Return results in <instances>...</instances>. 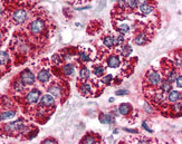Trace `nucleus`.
Instances as JSON below:
<instances>
[{
	"mask_svg": "<svg viewBox=\"0 0 182 144\" xmlns=\"http://www.w3.org/2000/svg\"><path fill=\"white\" fill-rule=\"evenodd\" d=\"M4 39V33H2V30L0 29V41H2Z\"/></svg>",
	"mask_w": 182,
	"mask_h": 144,
	"instance_id": "obj_40",
	"label": "nucleus"
},
{
	"mask_svg": "<svg viewBox=\"0 0 182 144\" xmlns=\"http://www.w3.org/2000/svg\"><path fill=\"white\" fill-rule=\"evenodd\" d=\"M115 94L118 95V96H123V95H127V94H129V90H116V92H115Z\"/></svg>",
	"mask_w": 182,
	"mask_h": 144,
	"instance_id": "obj_35",
	"label": "nucleus"
},
{
	"mask_svg": "<svg viewBox=\"0 0 182 144\" xmlns=\"http://www.w3.org/2000/svg\"><path fill=\"white\" fill-rule=\"evenodd\" d=\"M20 80H22V83L25 85H29V86H31V85L35 84L36 82V77L35 75H34V73L32 72H30L29 69H25L21 72L20 74Z\"/></svg>",
	"mask_w": 182,
	"mask_h": 144,
	"instance_id": "obj_6",
	"label": "nucleus"
},
{
	"mask_svg": "<svg viewBox=\"0 0 182 144\" xmlns=\"http://www.w3.org/2000/svg\"><path fill=\"white\" fill-rule=\"evenodd\" d=\"M10 57L7 51H0V67H5L9 64Z\"/></svg>",
	"mask_w": 182,
	"mask_h": 144,
	"instance_id": "obj_19",
	"label": "nucleus"
},
{
	"mask_svg": "<svg viewBox=\"0 0 182 144\" xmlns=\"http://www.w3.org/2000/svg\"><path fill=\"white\" fill-rule=\"evenodd\" d=\"M100 121L102 124H112L113 123V115L110 113H102L100 115Z\"/></svg>",
	"mask_w": 182,
	"mask_h": 144,
	"instance_id": "obj_18",
	"label": "nucleus"
},
{
	"mask_svg": "<svg viewBox=\"0 0 182 144\" xmlns=\"http://www.w3.org/2000/svg\"><path fill=\"white\" fill-rule=\"evenodd\" d=\"M162 80V77L160 73L154 68L150 69L147 73V84L150 85L151 87H157Z\"/></svg>",
	"mask_w": 182,
	"mask_h": 144,
	"instance_id": "obj_4",
	"label": "nucleus"
},
{
	"mask_svg": "<svg viewBox=\"0 0 182 144\" xmlns=\"http://www.w3.org/2000/svg\"><path fill=\"white\" fill-rule=\"evenodd\" d=\"M180 98H181V93L179 90H171L170 92H168V101L170 103H176Z\"/></svg>",
	"mask_w": 182,
	"mask_h": 144,
	"instance_id": "obj_16",
	"label": "nucleus"
},
{
	"mask_svg": "<svg viewBox=\"0 0 182 144\" xmlns=\"http://www.w3.org/2000/svg\"><path fill=\"white\" fill-rule=\"evenodd\" d=\"M124 4H125V8H129V9H136L139 7V2L137 0H124Z\"/></svg>",
	"mask_w": 182,
	"mask_h": 144,
	"instance_id": "obj_23",
	"label": "nucleus"
},
{
	"mask_svg": "<svg viewBox=\"0 0 182 144\" xmlns=\"http://www.w3.org/2000/svg\"><path fill=\"white\" fill-rule=\"evenodd\" d=\"M26 28H27L28 33H29L31 36L37 37V36H41L45 33L46 28H47V24H46V21L44 18L38 17V18H35V19L31 20Z\"/></svg>",
	"mask_w": 182,
	"mask_h": 144,
	"instance_id": "obj_3",
	"label": "nucleus"
},
{
	"mask_svg": "<svg viewBox=\"0 0 182 144\" xmlns=\"http://www.w3.org/2000/svg\"><path fill=\"white\" fill-rule=\"evenodd\" d=\"M56 142H57V141L54 139H47V140H44V141H43V143H56Z\"/></svg>",
	"mask_w": 182,
	"mask_h": 144,
	"instance_id": "obj_37",
	"label": "nucleus"
},
{
	"mask_svg": "<svg viewBox=\"0 0 182 144\" xmlns=\"http://www.w3.org/2000/svg\"><path fill=\"white\" fill-rule=\"evenodd\" d=\"M139 12L143 16H147L152 14L153 11H154V7L153 6H150L147 5V4H142V5H139Z\"/></svg>",
	"mask_w": 182,
	"mask_h": 144,
	"instance_id": "obj_12",
	"label": "nucleus"
},
{
	"mask_svg": "<svg viewBox=\"0 0 182 144\" xmlns=\"http://www.w3.org/2000/svg\"><path fill=\"white\" fill-rule=\"evenodd\" d=\"M26 90V85L22 83V80L19 78V80H14V83H12V90L17 93V94H21V93H24Z\"/></svg>",
	"mask_w": 182,
	"mask_h": 144,
	"instance_id": "obj_11",
	"label": "nucleus"
},
{
	"mask_svg": "<svg viewBox=\"0 0 182 144\" xmlns=\"http://www.w3.org/2000/svg\"><path fill=\"white\" fill-rule=\"evenodd\" d=\"M142 125H143V127H144V129L147 130V132H150V133H152V130L147 127V123H145V122H143V123H142Z\"/></svg>",
	"mask_w": 182,
	"mask_h": 144,
	"instance_id": "obj_38",
	"label": "nucleus"
},
{
	"mask_svg": "<svg viewBox=\"0 0 182 144\" xmlns=\"http://www.w3.org/2000/svg\"><path fill=\"white\" fill-rule=\"evenodd\" d=\"M121 51H122V55H123V56H125V57H129V56L132 54L133 49H132V47L130 45H123V46H122Z\"/></svg>",
	"mask_w": 182,
	"mask_h": 144,
	"instance_id": "obj_25",
	"label": "nucleus"
},
{
	"mask_svg": "<svg viewBox=\"0 0 182 144\" xmlns=\"http://www.w3.org/2000/svg\"><path fill=\"white\" fill-rule=\"evenodd\" d=\"M39 99H40V90L38 88L31 90L25 96V102L27 104H36L39 102Z\"/></svg>",
	"mask_w": 182,
	"mask_h": 144,
	"instance_id": "obj_5",
	"label": "nucleus"
},
{
	"mask_svg": "<svg viewBox=\"0 0 182 144\" xmlns=\"http://www.w3.org/2000/svg\"><path fill=\"white\" fill-rule=\"evenodd\" d=\"M181 80H182L181 74L178 75V77H177V78H176V80H174V82H177V86H178V87H179V88H181V86H182Z\"/></svg>",
	"mask_w": 182,
	"mask_h": 144,
	"instance_id": "obj_34",
	"label": "nucleus"
},
{
	"mask_svg": "<svg viewBox=\"0 0 182 144\" xmlns=\"http://www.w3.org/2000/svg\"><path fill=\"white\" fill-rule=\"evenodd\" d=\"M79 59L83 62V63H88L90 60H91V57H90V55L85 53V51H81L79 53Z\"/></svg>",
	"mask_w": 182,
	"mask_h": 144,
	"instance_id": "obj_29",
	"label": "nucleus"
},
{
	"mask_svg": "<svg viewBox=\"0 0 182 144\" xmlns=\"http://www.w3.org/2000/svg\"><path fill=\"white\" fill-rule=\"evenodd\" d=\"M16 111L15 109H5L4 112L0 113V121H6V119H10L15 117Z\"/></svg>",
	"mask_w": 182,
	"mask_h": 144,
	"instance_id": "obj_17",
	"label": "nucleus"
},
{
	"mask_svg": "<svg viewBox=\"0 0 182 144\" xmlns=\"http://www.w3.org/2000/svg\"><path fill=\"white\" fill-rule=\"evenodd\" d=\"M143 106H144V109L147 111V113H153V109H151V106L147 104V103H144V105H143Z\"/></svg>",
	"mask_w": 182,
	"mask_h": 144,
	"instance_id": "obj_36",
	"label": "nucleus"
},
{
	"mask_svg": "<svg viewBox=\"0 0 182 144\" xmlns=\"http://www.w3.org/2000/svg\"><path fill=\"white\" fill-rule=\"evenodd\" d=\"M39 106L40 107H54L55 105V97L51 94H45L39 99Z\"/></svg>",
	"mask_w": 182,
	"mask_h": 144,
	"instance_id": "obj_9",
	"label": "nucleus"
},
{
	"mask_svg": "<svg viewBox=\"0 0 182 144\" xmlns=\"http://www.w3.org/2000/svg\"><path fill=\"white\" fill-rule=\"evenodd\" d=\"M112 80H113V76L110 74V75H106L105 77H103V78L101 80V82L103 83V84H111Z\"/></svg>",
	"mask_w": 182,
	"mask_h": 144,
	"instance_id": "obj_32",
	"label": "nucleus"
},
{
	"mask_svg": "<svg viewBox=\"0 0 182 144\" xmlns=\"http://www.w3.org/2000/svg\"><path fill=\"white\" fill-rule=\"evenodd\" d=\"M78 90H79V93L84 96H90L92 94V85L88 84V83H82L79 86H78Z\"/></svg>",
	"mask_w": 182,
	"mask_h": 144,
	"instance_id": "obj_14",
	"label": "nucleus"
},
{
	"mask_svg": "<svg viewBox=\"0 0 182 144\" xmlns=\"http://www.w3.org/2000/svg\"><path fill=\"white\" fill-rule=\"evenodd\" d=\"M150 39H151V35H149L145 31H141V33H139L137 35H135V37H134V39L133 40H134V43H135L136 45L142 46V45L147 44V43L150 41Z\"/></svg>",
	"mask_w": 182,
	"mask_h": 144,
	"instance_id": "obj_7",
	"label": "nucleus"
},
{
	"mask_svg": "<svg viewBox=\"0 0 182 144\" xmlns=\"http://www.w3.org/2000/svg\"><path fill=\"white\" fill-rule=\"evenodd\" d=\"M29 16H30L29 10L27 9L26 7H24V6H19V7H15L14 8L9 20L14 25H22V24H25L26 21L28 20Z\"/></svg>",
	"mask_w": 182,
	"mask_h": 144,
	"instance_id": "obj_2",
	"label": "nucleus"
},
{
	"mask_svg": "<svg viewBox=\"0 0 182 144\" xmlns=\"http://www.w3.org/2000/svg\"><path fill=\"white\" fill-rule=\"evenodd\" d=\"M93 73L96 75L97 77H100V76H103V75H104V73H105V68H104L102 65H97V66L94 67Z\"/></svg>",
	"mask_w": 182,
	"mask_h": 144,
	"instance_id": "obj_26",
	"label": "nucleus"
},
{
	"mask_svg": "<svg viewBox=\"0 0 182 144\" xmlns=\"http://www.w3.org/2000/svg\"><path fill=\"white\" fill-rule=\"evenodd\" d=\"M83 143H87V144H93V143H96V140L94 139V136L91 134H87L86 137L84 140H82Z\"/></svg>",
	"mask_w": 182,
	"mask_h": 144,
	"instance_id": "obj_30",
	"label": "nucleus"
},
{
	"mask_svg": "<svg viewBox=\"0 0 182 144\" xmlns=\"http://www.w3.org/2000/svg\"><path fill=\"white\" fill-rule=\"evenodd\" d=\"M37 80H38V82H39L41 85L46 86V85L51 82V73L48 72V69L43 68V69H40L39 72H38Z\"/></svg>",
	"mask_w": 182,
	"mask_h": 144,
	"instance_id": "obj_10",
	"label": "nucleus"
},
{
	"mask_svg": "<svg viewBox=\"0 0 182 144\" xmlns=\"http://www.w3.org/2000/svg\"><path fill=\"white\" fill-rule=\"evenodd\" d=\"M103 44L105 47L107 48H112L115 46V36L111 35V34H107L103 37Z\"/></svg>",
	"mask_w": 182,
	"mask_h": 144,
	"instance_id": "obj_15",
	"label": "nucleus"
},
{
	"mask_svg": "<svg viewBox=\"0 0 182 144\" xmlns=\"http://www.w3.org/2000/svg\"><path fill=\"white\" fill-rule=\"evenodd\" d=\"M121 64V59L117 55H111L107 59V66L111 68H117Z\"/></svg>",
	"mask_w": 182,
	"mask_h": 144,
	"instance_id": "obj_13",
	"label": "nucleus"
},
{
	"mask_svg": "<svg viewBox=\"0 0 182 144\" xmlns=\"http://www.w3.org/2000/svg\"><path fill=\"white\" fill-rule=\"evenodd\" d=\"M51 62H53V64L56 65V66H59L61 64V55L58 54H55L53 57H51Z\"/></svg>",
	"mask_w": 182,
	"mask_h": 144,
	"instance_id": "obj_31",
	"label": "nucleus"
},
{
	"mask_svg": "<svg viewBox=\"0 0 182 144\" xmlns=\"http://www.w3.org/2000/svg\"><path fill=\"white\" fill-rule=\"evenodd\" d=\"M164 94H163V92H157V93H155L154 94V96H153V99H154V102H157V103H159V104H161V103H163V101H164Z\"/></svg>",
	"mask_w": 182,
	"mask_h": 144,
	"instance_id": "obj_28",
	"label": "nucleus"
},
{
	"mask_svg": "<svg viewBox=\"0 0 182 144\" xmlns=\"http://www.w3.org/2000/svg\"><path fill=\"white\" fill-rule=\"evenodd\" d=\"M79 77L82 80H88L91 77V72L87 67H83L81 70H79Z\"/></svg>",
	"mask_w": 182,
	"mask_h": 144,
	"instance_id": "obj_24",
	"label": "nucleus"
},
{
	"mask_svg": "<svg viewBox=\"0 0 182 144\" xmlns=\"http://www.w3.org/2000/svg\"><path fill=\"white\" fill-rule=\"evenodd\" d=\"M0 136L1 135H28L29 131H30L31 126H28L27 124L24 123L22 119H17L15 122H11L9 124L1 125L0 127Z\"/></svg>",
	"mask_w": 182,
	"mask_h": 144,
	"instance_id": "obj_1",
	"label": "nucleus"
},
{
	"mask_svg": "<svg viewBox=\"0 0 182 144\" xmlns=\"http://www.w3.org/2000/svg\"><path fill=\"white\" fill-rule=\"evenodd\" d=\"M63 74L65 75V76H72V75H74V72H75V68H74V65L72 64V63H67L63 66Z\"/></svg>",
	"mask_w": 182,
	"mask_h": 144,
	"instance_id": "obj_20",
	"label": "nucleus"
},
{
	"mask_svg": "<svg viewBox=\"0 0 182 144\" xmlns=\"http://www.w3.org/2000/svg\"><path fill=\"white\" fill-rule=\"evenodd\" d=\"M132 111V106L130 104H126V103H123L118 106V112H120V114L124 115V116H126V115L130 114V112Z\"/></svg>",
	"mask_w": 182,
	"mask_h": 144,
	"instance_id": "obj_21",
	"label": "nucleus"
},
{
	"mask_svg": "<svg viewBox=\"0 0 182 144\" xmlns=\"http://www.w3.org/2000/svg\"><path fill=\"white\" fill-rule=\"evenodd\" d=\"M124 131H126V132H130V133H137L136 130H130V129H126V127H124Z\"/></svg>",
	"mask_w": 182,
	"mask_h": 144,
	"instance_id": "obj_39",
	"label": "nucleus"
},
{
	"mask_svg": "<svg viewBox=\"0 0 182 144\" xmlns=\"http://www.w3.org/2000/svg\"><path fill=\"white\" fill-rule=\"evenodd\" d=\"M48 92L49 94H51L55 98H61L63 97V94H64V90H63V86L57 83H54L51 84L49 87H48Z\"/></svg>",
	"mask_w": 182,
	"mask_h": 144,
	"instance_id": "obj_8",
	"label": "nucleus"
},
{
	"mask_svg": "<svg viewBox=\"0 0 182 144\" xmlns=\"http://www.w3.org/2000/svg\"><path fill=\"white\" fill-rule=\"evenodd\" d=\"M159 86H160V90H162L163 93H168V92H170L172 90V84L169 83L167 80H161V83H160Z\"/></svg>",
	"mask_w": 182,
	"mask_h": 144,
	"instance_id": "obj_22",
	"label": "nucleus"
},
{
	"mask_svg": "<svg viewBox=\"0 0 182 144\" xmlns=\"http://www.w3.org/2000/svg\"><path fill=\"white\" fill-rule=\"evenodd\" d=\"M117 29H118V31H120V34L121 35H126V34H129L130 33V26L126 25V24H123V25H120L118 27H117Z\"/></svg>",
	"mask_w": 182,
	"mask_h": 144,
	"instance_id": "obj_27",
	"label": "nucleus"
},
{
	"mask_svg": "<svg viewBox=\"0 0 182 144\" xmlns=\"http://www.w3.org/2000/svg\"><path fill=\"white\" fill-rule=\"evenodd\" d=\"M173 109H174L177 113L181 112V101H178V102H176V105H174Z\"/></svg>",
	"mask_w": 182,
	"mask_h": 144,
	"instance_id": "obj_33",
	"label": "nucleus"
}]
</instances>
